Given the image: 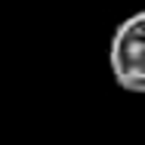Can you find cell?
Listing matches in <instances>:
<instances>
[{
	"label": "cell",
	"mask_w": 145,
	"mask_h": 145,
	"mask_svg": "<svg viewBox=\"0 0 145 145\" xmlns=\"http://www.w3.org/2000/svg\"><path fill=\"white\" fill-rule=\"evenodd\" d=\"M108 65L120 89L145 93V12H133L114 28Z\"/></svg>",
	"instance_id": "obj_1"
}]
</instances>
